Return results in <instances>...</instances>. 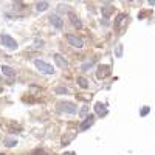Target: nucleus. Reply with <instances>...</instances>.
<instances>
[{
  "label": "nucleus",
  "instance_id": "f257e3e1",
  "mask_svg": "<svg viewBox=\"0 0 155 155\" xmlns=\"http://www.w3.org/2000/svg\"><path fill=\"white\" fill-rule=\"evenodd\" d=\"M34 65H36V68L41 71V73H45V74H51L54 71V68L50 65V64H47V62H44V61H41V59H36L34 61Z\"/></svg>",
  "mask_w": 155,
  "mask_h": 155
},
{
  "label": "nucleus",
  "instance_id": "f03ea898",
  "mask_svg": "<svg viewBox=\"0 0 155 155\" xmlns=\"http://www.w3.org/2000/svg\"><path fill=\"white\" fill-rule=\"evenodd\" d=\"M0 41H2V44H3L6 48H11V50H16V48H17V42H16L11 36H8V34H2Z\"/></svg>",
  "mask_w": 155,
  "mask_h": 155
},
{
  "label": "nucleus",
  "instance_id": "7ed1b4c3",
  "mask_svg": "<svg viewBox=\"0 0 155 155\" xmlns=\"http://www.w3.org/2000/svg\"><path fill=\"white\" fill-rule=\"evenodd\" d=\"M67 41H68V44H70L71 47H74V48H82V47H84L82 39L74 37V36H71V34H68V36H67Z\"/></svg>",
  "mask_w": 155,
  "mask_h": 155
},
{
  "label": "nucleus",
  "instance_id": "20e7f679",
  "mask_svg": "<svg viewBox=\"0 0 155 155\" xmlns=\"http://www.w3.org/2000/svg\"><path fill=\"white\" fill-rule=\"evenodd\" d=\"M110 71H112V70H110L109 65H99V67H98V71H96V76L99 78V79H102V78L109 76Z\"/></svg>",
  "mask_w": 155,
  "mask_h": 155
},
{
  "label": "nucleus",
  "instance_id": "39448f33",
  "mask_svg": "<svg viewBox=\"0 0 155 155\" xmlns=\"http://www.w3.org/2000/svg\"><path fill=\"white\" fill-rule=\"evenodd\" d=\"M50 23L53 25L54 28H58V30H62V19L59 17V16H56V14H53V16H50Z\"/></svg>",
  "mask_w": 155,
  "mask_h": 155
},
{
  "label": "nucleus",
  "instance_id": "423d86ee",
  "mask_svg": "<svg viewBox=\"0 0 155 155\" xmlns=\"http://www.w3.org/2000/svg\"><path fill=\"white\" fill-rule=\"evenodd\" d=\"M62 112H67V113H74L76 112V106L71 104V102H62V104H59Z\"/></svg>",
  "mask_w": 155,
  "mask_h": 155
},
{
  "label": "nucleus",
  "instance_id": "0eeeda50",
  "mask_svg": "<svg viewBox=\"0 0 155 155\" xmlns=\"http://www.w3.org/2000/svg\"><path fill=\"white\" fill-rule=\"evenodd\" d=\"M54 61H56L58 65H59V67H62V68H67V67H68L67 59H65V58H62L61 54H54Z\"/></svg>",
  "mask_w": 155,
  "mask_h": 155
},
{
  "label": "nucleus",
  "instance_id": "6e6552de",
  "mask_svg": "<svg viewBox=\"0 0 155 155\" xmlns=\"http://www.w3.org/2000/svg\"><path fill=\"white\" fill-rule=\"evenodd\" d=\"M87 118H88V120H84V121L81 123L79 130H87V129L93 124V121H95V120H93V116H87Z\"/></svg>",
  "mask_w": 155,
  "mask_h": 155
},
{
  "label": "nucleus",
  "instance_id": "1a4fd4ad",
  "mask_svg": "<svg viewBox=\"0 0 155 155\" xmlns=\"http://www.w3.org/2000/svg\"><path fill=\"white\" fill-rule=\"evenodd\" d=\"M95 110H96V113H99L101 116H106V115H107V109L104 107V104H101V102H98V104L95 106Z\"/></svg>",
  "mask_w": 155,
  "mask_h": 155
},
{
  "label": "nucleus",
  "instance_id": "9d476101",
  "mask_svg": "<svg viewBox=\"0 0 155 155\" xmlns=\"http://www.w3.org/2000/svg\"><path fill=\"white\" fill-rule=\"evenodd\" d=\"M101 12H102V16L104 17H109L112 12H113V6H110V5H104L101 8Z\"/></svg>",
  "mask_w": 155,
  "mask_h": 155
},
{
  "label": "nucleus",
  "instance_id": "9b49d317",
  "mask_svg": "<svg viewBox=\"0 0 155 155\" xmlns=\"http://www.w3.org/2000/svg\"><path fill=\"white\" fill-rule=\"evenodd\" d=\"M2 71H3V74L8 76V78H14V74H16L14 70H12L11 67H8V65H3V67H2Z\"/></svg>",
  "mask_w": 155,
  "mask_h": 155
},
{
  "label": "nucleus",
  "instance_id": "f8f14e48",
  "mask_svg": "<svg viewBox=\"0 0 155 155\" xmlns=\"http://www.w3.org/2000/svg\"><path fill=\"white\" fill-rule=\"evenodd\" d=\"M17 144V140L16 138H11V137H6L5 138V146L6 147H14Z\"/></svg>",
  "mask_w": 155,
  "mask_h": 155
},
{
  "label": "nucleus",
  "instance_id": "ddd939ff",
  "mask_svg": "<svg viewBox=\"0 0 155 155\" xmlns=\"http://www.w3.org/2000/svg\"><path fill=\"white\" fill-rule=\"evenodd\" d=\"M70 17H71V23L74 25V27H76V28H82V22H81L79 19H78L76 16H73V14H70Z\"/></svg>",
  "mask_w": 155,
  "mask_h": 155
},
{
  "label": "nucleus",
  "instance_id": "4468645a",
  "mask_svg": "<svg viewBox=\"0 0 155 155\" xmlns=\"http://www.w3.org/2000/svg\"><path fill=\"white\" fill-rule=\"evenodd\" d=\"M47 8H48V3L47 2H37L36 3V9L37 11H45Z\"/></svg>",
  "mask_w": 155,
  "mask_h": 155
},
{
  "label": "nucleus",
  "instance_id": "2eb2a0df",
  "mask_svg": "<svg viewBox=\"0 0 155 155\" xmlns=\"http://www.w3.org/2000/svg\"><path fill=\"white\" fill-rule=\"evenodd\" d=\"M78 84H79V87H82V88L88 87V82H87L85 78H78Z\"/></svg>",
  "mask_w": 155,
  "mask_h": 155
},
{
  "label": "nucleus",
  "instance_id": "dca6fc26",
  "mask_svg": "<svg viewBox=\"0 0 155 155\" xmlns=\"http://www.w3.org/2000/svg\"><path fill=\"white\" fill-rule=\"evenodd\" d=\"M56 93H59V95H65V93H68V90H67L65 87H58V88H56Z\"/></svg>",
  "mask_w": 155,
  "mask_h": 155
},
{
  "label": "nucleus",
  "instance_id": "f3484780",
  "mask_svg": "<svg viewBox=\"0 0 155 155\" xmlns=\"http://www.w3.org/2000/svg\"><path fill=\"white\" fill-rule=\"evenodd\" d=\"M124 19H126V16H124V14H120L118 19H116V25H121V22H123Z\"/></svg>",
  "mask_w": 155,
  "mask_h": 155
},
{
  "label": "nucleus",
  "instance_id": "a211bd4d",
  "mask_svg": "<svg viewBox=\"0 0 155 155\" xmlns=\"http://www.w3.org/2000/svg\"><path fill=\"white\" fill-rule=\"evenodd\" d=\"M87 112H88V107H87V106H84V107H82V110H81V116H82V118L85 116V113H87Z\"/></svg>",
  "mask_w": 155,
  "mask_h": 155
},
{
  "label": "nucleus",
  "instance_id": "6ab92c4d",
  "mask_svg": "<svg viewBox=\"0 0 155 155\" xmlns=\"http://www.w3.org/2000/svg\"><path fill=\"white\" fill-rule=\"evenodd\" d=\"M149 110H150L149 107H143V109H141V116H144L146 113H149Z\"/></svg>",
  "mask_w": 155,
  "mask_h": 155
},
{
  "label": "nucleus",
  "instance_id": "aec40b11",
  "mask_svg": "<svg viewBox=\"0 0 155 155\" xmlns=\"http://www.w3.org/2000/svg\"><path fill=\"white\" fill-rule=\"evenodd\" d=\"M92 65H93V62H87L82 65V70H88V67H92Z\"/></svg>",
  "mask_w": 155,
  "mask_h": 155
},
{
  "label": "nucleus",
  "instance_id": "412c9836",
  "mask_svg": "<svg viewBox=\"0 0 155 155\" xmlns=\"http://www.w3.org/2000/svg\"><path fill=\"white\" fill-rule=\"evenodd\" d=\"M34 45H36V47H39V48H42V47H44V42H42V41H36V44H34Z\"/></svg>",
  "mask_w": 155,
  "mask_h": 155
},
{
  "label": "nucleus",
  "instance_id": "4be33fe9",
  "mask_svg": "<svg viewBox=\"0 0 155 155\" xmlns=\"http://www.w3.org/2000/svg\"><path fill=\"white\" fill-rule=\"evenodd\" d=\"M116 54H118V56H121V47H118V48H116Z\"/></svg>",
  "mask_w": 155,
  "mask_h": 155
},
{
  "label": "nucleus",
  "instance_id": "5701e85b",
  "mask_svg": "<svg viewBox=\"0 0 155 155\" xmlns=\"http://www.w3.org/2000/svg\"><path fill=\"white\" fill-rule=\"evenodd\" d=\"M149 5H152V6H155V0H149Z\"/></svg>",
  "mask_w": 155,
  "mask_h": 155
},
{
  "label": "nucleus",
  "instance_id": "b1692460",
  "mask_svg": "<svg viewBox=\"0 0 155 155\" xmlns=\"http://www.w3.org/2000/svg\"><path fill=\"white\" fill-rule=\"evenodd\" d=\"M0 93H2V87H0Z\"/></svg>",
  "mask_w": 155,
  "mask_h": 155
},
{
  "label": "nucleus",
  "instance_id": "393cba45",
  "mask_svg": "<svg viewBox=\"0 0 155 155\" xmlns=\"http://www.w3.org/2000/svg\"><path fill=\"white\" fill-rule=\"evenodd\" d=\"M0 155H5V153H0Z\"/></svg>",
  "mask_w": 155,
  "mask_h": 155
}]
</instances>
